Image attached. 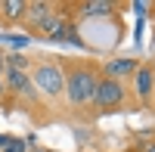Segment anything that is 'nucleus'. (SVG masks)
Instances as JSON below:
<instances>
[{
	"mask_svg": "<svg viewBox=\"0 0 155 152\" xmlns=\"http://www.w3.org/2000/svg\"><path fill=\"white\" fill-rule=\"evenodd\" d=\"M62 62V74H65V112H71L74 118L90 121L93 112V99H96V84H99V59L87 56H59Z\"/></svg>",
	"mask_w": 155,
	"mask_h": 152,
	"instance_id": "f257e3e1",
	"label": "nucleus"
},
{
	"mask_svg": "<svg viewBox=\"0 0 155 152\" xmlns=\"http://www.w3.org/2000/svg\"><path fill=\"white\" fill-rule=\"evenodd\" d=\"M22 31L37 41H71L84 47L78 22L62 9V3H50V0H28V16L22 22Z\"/></svg>",
	"mask_w": 155,
	"mask_h": 152,
	"instance_id": "f03ea898",
	"label": "nucleus"
},
{
	"mask_svg": "<svg viewBox=\"0 0 155 152\" xmlns=\"http://www.w3.org/2000/svg\"><path fill=\"white\" fill-rule=\"evenodd\" d=\"M31 84L41 93V99L50 106V112H65V74H62L59 56H31Z\"/></svg>",
	"mask_w": 155,
	"mask_h": 152,
	"instance_id": "7ed1b4c3",
	"label": "nucleus"
},
{
	"mask_svg": "<svg viewBox=\"0 0 155 152\" xmlns=\"http://www.w3.org/2000/svg\"><path fill=\"white\" fill-rule=\"evenodd\" d=\"M3 87H6V96H9V109L25 112V115H28L31 121H37V124H47V121H50V115H47L50 106L41 99V93L34 90L28 71L6 68V71H3Z\"/></svg>",
	"mask_w": 155,
	"mask_h": 152,
	"instance_id": "20e7f679",
	"label": "nucleus"
},
{
	"mask_svg": "<svg viewBox=\"0 0 155 152\" xmlns=\"http://www.w3.org/2000/svg\"><path fill=\"white\" fill-rule=\"evenodd\" d=\"M127 109H137L134 96H130V87L124 81H115L99 74V84H96V99H93V112L90 118H106V115H121Z\"/></svg>",
	"mask_w": 155,
	"mask_h": 152,
	"instance_id": "39448f33",
	"label": "nucleus"
},
{
	"mask_svg": "<svg viewBox=\"0 0 155 152\" xmlns=\"http://www.w3.org/2000/svg\"><path fill=\"white\" fill-rule=\"evenodd\" d=\"M62 9L74 22H84V19L121 16V9H127V3H118V0H68V3H62Z\"/></svg>",
	"mask_w": 155,
	"mask_h": 152,
	"instance_id": "423d86ee",
	"label": "nucleus"
},
{
	"mask_svg": "<svg viewBox=\"0 0 155 152\" xmlns=\"http://www.w3.org/2000/svg\"><path fill=\"white\" fill-rule=\"evenodd\" d=\"M127 87H130V96H134L137 109H146L149 112L152 99H155V62H143V59H140V65L130 74Z\"/></svg>",
	"mask_w": 155,
	"mask_h": 152,
	"instance_id": "0eeeda50",
	"label": "nucleus"
},
{
	"mask_svg": "<svg viewBox=\"0 0 155 152\" xmlns=\"http://www.w3.org/2000/svg\"><path fill=\"white\" fill-rule=\"evenodd\" d=\"M140 59H130V56H118V59H99V71L106 74V78H115V81H130V74L137 71Z\"/></svg>",
	"mask_w": 155,
	"mask_h": 152,
	"instance_id": "6e6552de",
	"label": "nucleus"
},
{
	"mask_svg": "<svg viewBox=\"0 0 155 152\" xmlns=\"http://www.w3.org/2000/svg\"><path fill=\"white\" fill-rule=\"evenodd\" d=\"M28 16V0H0V28H22Z\"/></svg>",
	"mask_w": 155,
	"mask_h": 152,
	"instance_id": "1a4fd4ad",
	"label": "nucleus"
},
{
	"mask_svg": "<svg viewBox=\"0 0 155 152\" xmlns=\"http://www.w3.org/2000/svg\"><path fill=\"white\" fill-rule=\"evenodd\" d=\"M130 149H134V152H155V134H146L143 140L137 137V140L130 143Z\"/></svg>",
	"mask_w": 155,
	"mask_h": 152,
	"instance_id": "9d476101",
	"label": "nucleus"
},
{
	"mask_svg": "<svg viewBox=\"0 0 155 152\" xmlns=\"http://www.w3.org/2000/svg\"><path fill=\"white\" fill-rule=\"evenodd\" d=\"M3 152H25V143L22 140H6L3 143Z\"/></svg>",
	"mask_w": 155,
	"mask_h": 152,
	"instance_id": "9b49d317",
	"label": "nucleus"
},
{
	"mask_svg": "<svg viewBox=\"0 0 155 152\" xmlns=\"http://www.w3.org/2000/svg\"><path fill=\"white\" fill-rule=\"evenodd\" d=\"M0 106L9 109V96H6V87H3V78H0Z\"/></svg>",
	"mask_w": 155,
	"mask_h": 152,
	"instance_id": "f8f14e48",
	"label": "nucleus"
},
{
	"mask_svg": "<svg viewBox=\"0 0 155 152\" xmlns=\"http://www.w3.org/2000/svg\"><path fill=\"white\" fill-rule=\"evenodd\" d=\"M3 71H6V53L0 50V78H3Z\"/></svg>",
	"mask_w": 155,
	"mask_h": 152,
	"instance_id": "ddd939ff",
	"label": "nucleus"
},
{
	"mask_svg": "<svg viewBox=\"0 0 155 152\" xmlns=\"http://www.w3.org/2000/svg\"><path fill=\"white\" fill-rule=\"evenodd\" d=\"M149 19L155 22V0H152V3H149Z\"/></svg>",
	"mask_w": 155,
	"mask_h": 152,
	"instance_id": "4468645a",
	"label": "nucleus"
},
{
	"mask_svg": "<svg viewBox=\"0 0 155 152\" xmlns=\"http://www.w3.org/2000/svg\"><path fill=\"white\" fill-rule=\"evenodd\" d=\"M152 53H155V22H152Z\"/></svg>",
	"mask_w": 155,
	"mask_h": 152,
	"instance_id": "2eb2a0df",
	"label": "nucleus"
},
{
	"mask_svg": "<svg viewBox=\"0 0 155 152\" xmlns=\"http://www.w3.org/2000/svg\"><path fill=\"white\" fill-rule=\"evenodd\" d=\"M149 112H155V99H152V106H149Z\"/></svg>",
	"mask_w": 155,
	"mask_h": 152,
	"instance_id": "dca6fc26",
	"label": "nucleus"
},
{
	"mask_svg": "<svg viewBox=\"0 0 155 152\" xmlns=\"http://www.w3.org/2000/svg\"><path fill=\"white\" fill-rule=\"evenodd\" d=\"M124 152H134V149H130V146H127V149H124Z\"/></svg>",
	"mask_w": 155,
	"mask_h": 152,
	"instance_id": "f3484780",
	"label": "nucleus"
},
{
	"mask_svg": "<svg viewBox=\"0 0 155 152\" xmlns=\"http://www.w3.org/2000/svg\"><path fill=\"white\" fill-rule=\"evenodd\" d=\"M121 152H124V149H121Z\"/></svg>",
	"mask_w": 155,
	"mask_h": 152,
	"instance_id": "a211bd4d",
	"label": "nucleus"
}]
</instances>
